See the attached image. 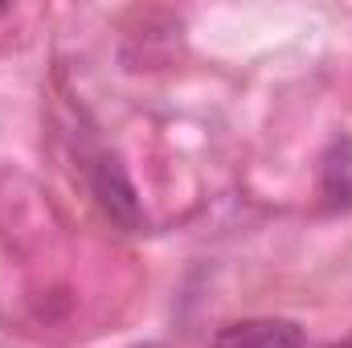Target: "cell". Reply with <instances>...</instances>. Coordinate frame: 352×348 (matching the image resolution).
<instances>
[{
  "label": "cell",
  "mask_w": 352,
  "mask_h": 348,
  "mask_svg": "<svg viewBox=\"0 0 352 348\" xmlns=\"http://www.w3.org/2000/svg\"><path fill=\"white\" fill-rule=\"evenodd\" d=\"M213 348H303V328L291 320H238L213 336Z\"/></svg>",
  "instance_id": "6da1fadb"
},
{
  "label": "cell",
  "mask_w": 352,
  "mask_h": 348,
  "mask_svg": "<svg viewBox=\"0 0 352 348\" xmlns=\"http://www.w3.org/2000/svg\"><path fill=\"white\" fill-rule=\"evenodd\" d=\"M320 197L328 209H352V140H336L320 160Z\"/></svg>",
  "instance_id": "7a4b0ae2"
},
{
  "label": "cell",
  "mask_w": 352,
  "mask_h": 348,
  "mask_svg": "<svg viewBox=\"0 0 352 348\" xmlns=\"http://www.w3.org/2000/svg\"><path fill=\"white\" fill-rule=\"evenodd\" d=\"M94 193H98L102 209H107L119 226H135V221H140L135 188H131V180L123 176V168H119L115 160H102V168L94 173Z\"/></svg>",
  "instance_id": "3957f363"
}]
</instances>
